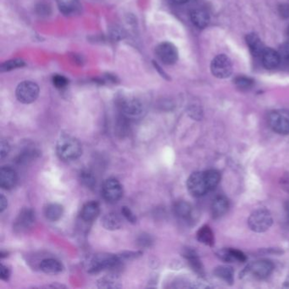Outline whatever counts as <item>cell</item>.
Wrapping results in <instances>:
<instances>
[{"instance_id": "1", "label": "cell", "mask_w": 289, "mask_h": 289, "mask_svg": "<svg viewBox=\"0 0 289 289\" xmlns=\"http://www.w3.org/2000/svg\"><path fill=\"white\" fill-rule=\"evenodd\" d=\"M56 153L61 160L72 161L77 160L82 154L81 143L72 136H63L56 145Z\"/></svg>"}, {"instance_id": "2", "label": "cell", "mask_w": 289, "mask_h": 289, "mask_svg": "<svg viewBox=\"0 0 289 289\" xmlns=\"http://www.w3.org/2000/svg\"><path fill=\"white\" fill-rule=\"evenodd\" d=\"M121 262L120 255L112 253H100L94 256L88 265V272L96 274L100 271L117 268Z\"/></svg>"}, {"instance_id": "3", "label": "cell", "mask_w": 289, "mask_h": 289, "mask_svg": "<svg viewBox=\"0 0 289 289\" xmlns=\"http://www.w3.org/2000/svg\"><path fill=\"white\" fill-rule=\"evenodd\" d=\"M187 187L188 192L193 197H202L211 192L206 172H195L187 179Z\"/></svg>"}, {"instance_id": "4", "label": "cell", "mask_w": 289, "mask_h": 289, "mask_svg": "<svg viewBox=\"0 0 289 289\" xmlns=\"http://www.w3.org/2000/svg\"><path fill=\"white\" fill-rule=\"evenodd\" d=\"M274 265L267 259H260L250 263L242 271V277H251L254 279H265L272 273Z\"/></svg>"}, {"instance_id": "5", "label": "cell", "mask_w": 289, "mask_h": 289, "mask_svg": "<svg viewBox=\"0 0 289 289\" xmlns=\"http://www.w3.org/2000/svg\"><path fill=\"white\" fill-rule=\"evenodd\" d=\"M273 219L271 212L265 209H259L250 215L248 220L250 228L254 232H265L272 226Z\"/></svg>"}, {"instance_id": "6", "label": "cell", "mask_w": 289, "mask_h": 289, "mask_svg": "<svg viewBox=\"0 0 289 289\" xmlns=\"http://www.w3.org/2000/svg\"><path fill=\"white\" fill-rule=\"evenodd\" d=\"M15 95L22 104H32L39 95V87L34 81H22L16 88Z\"/></svg>"}, {"instance_id": "7", "label": "cell", "mask_w": 289, "mask_h": 289, "mask_svg": "<svg viewBox=\"0 0 289 289\" xmlns=\"http://www.w3.org/2000/svg\"><path fill=\"white\" fill-rule=\"evenodd\" d=\"M121 114L128 120H137L144 113V106L140 100L131 98L124 99L120 103Z\"/></svg>"}, {"instance_id": "8", "label": "cell", "mask_w": 289, "mask_h": 289, "mask_svg": "<svg viewBox=\"0 0 289 289\" xmlns=\"http://www.w3.org/2000/svg\"><path fill=\"white\" fill-rule=\"evenodd\" d=\"M211 70L213 75L217 78H227L232 75V61L225 54H219L211 61Z\"/></svg>"}, {"instance_id": "9", "label": "cell", "mask_w": 289, "mask_h": 289, "mask_svg": "<svg viewBox=\"0 0 289 289\" xmlns=\"http://www.w3.org/2000/svg\"><path fill=\"white\" fill-rule=\"evenodd\" d=\"M102 194L106 201L115 203L122 198L123 187L117 179L108 178L103 184Z\"/></svg>"}, {"instance_id": "10", "label": "cell", "mask_w": 289, "mask_h": 289, "mask_svg": "<svg viewBox=\"0 0 289 289\" xmlns=\"http://www.w3.org/2000/svg\"><path fill=\"white\" fill-rule=\"evenodd\" d=\"M155 54L158 59L165 65H173L178 60V48L172 42L160 43L155 48Z\"/></svg>"}, {"instance_id": "11", "label": "cell", "mask_w": 289, "mask_h": 289, "mask_svg": "<svg viewBox=\"0 0 289 289\" xmlns=\"http://www.w3.org/2000/svg\"><path fill=\"white\" fill-rule=\"evenodd\" d=\"M36 216L34 210L24 208L20 212L14 222V230L16 233H24L34 226Z\"/></svg>"}, {"instance_id": "12", "label": "cell", "mask_w": 289, "mask_h": 289, "mask_svg": "<svg viewBox=\"0 0 289 289\" xmlns=\"http://www.w3.org/2000/svg\"><path fill=\"white\" fill-rule=\"evenodd\" d=\"M269 124L275 133L281 135L289 134V116L281 112H272L269 116Z\"/></svg>"}, {"instance_id": "13", "label": "cell", "mask_w": 289, "mask_h": 289, "mask_svg": "<svg viewBox=\"0 0 289 289\" xmlns=\"http://www.w3.org/2000/svg\"><path fill=\"white\" fill-rule=\"evenodd\" d=\"M18 176L10 166H3L0 170V187L3 189L10 190L16 186Z\"/></svg>"}, {"instance_id": "14", "label": "cell", "mask_w": 289, "mask_h": 289, "mask_svg": "<svg viewBox=\"0 0 289 289\" xmlns=\"http://www.w3.org/2000/svg\"><path fill=\"white\" fill-rule=\"evenodd\" d=\"M260 58L263 66L267 70L276 69L281 65L280 54L273 48H265Z\"/></svg>"}, {"instance_id": "15", "label": "cell", "mask_w": 289, "mask_h": 289, "mask_svg": "<svg viewBox=\"0 0 289 289\" xmlns=\"http://www.w3.org/2000/svg\"><path fill=\"white\" fill-rule=\"evenodd\" d=\"M217 256L225 262H245L247 257L242 251L235 249H223L217 252Z\"/></svg>"}, {"instance_id": "16", "label": "cell", "mask_w": 289, "mask_h": 289, "mask_svg": "<svg viewBox=\"0 0 289 289\" xmlns=\"http://www.w3.org/2000/svg\"><path fill=\"white\" fill-rule=\"evenodd\" d=\"M100 207L99 203L89 201L86 203L81 211V218L84 221L92 222L100 216Z\"/></svg>"}, {"instance_id": "17", "label": "cell", "mask_w": 289, "mask_h": 289, "mask_svg": "<svg viewBox=\"0 0 289 289\" xmlns=\"http://www.w3.org/2000/svg\"><path fill=\"white\" fill-rule=\"evenodd\" d=\"M229 201L224 196H219L215 199L211 206V214L215 219H219L227 213L229 210Z\"/></svg>"}, {"instance_id": "18", "label": "cell", "mask_w": 289, "mask_h": 289, "mask_svg": "<svg viewBox=\"0 0 289 289\" xmlns=\"http://www.w3.org/2000/svg\"><path fill=\"white\" fill-rule=\"evenodd\" d=\"M183 256L185 257V259H187L191 268L193 269L197 274H199L201 277L205 276L204 266L202 265L199 256L196 253L194 250H191V249H186L184 250Z\"/></svg>"}, {"instance_id": "19", "label": "cell", "mask_w": 289, "mask_h": 289, "mask_svg": "<svg viewBox=\"0 0 289 289\" xmlns=\"http://www.w3.org/2000/svg\"><path fill=\"white\" fill-rule=\"evenodd\" d=\"M39 268L46 274L55 275L62 272L64 266L57 259L48 258L42 259L40 263Z\"/></svg>"}, {"instance_id": "20", "label": "cell", "mask_w": 289, "mask_h": 289, "mask_svg": "<svg viewBox=\"0 0 289 289\" xmlns=\"http://www.w3.org/2000/svg\"><path fill=\"white\" fill-rule=\"evenodd\" d=\"M246 42L253 56L260 57L265 48L259 36L255 34H250L246 36Z\"/></svg>"}, {"instance_id": "21", "label": "cell", "mask_w": 289, "mask_h": 289, "mask_svg": "<svg viewBox=\"0 0 289 289\" xmlns=\"http://www.w3.org/2000/svg\"><path fill=\"white\" fill-rule=\"evenodd\" d=\"M210 15L208 11L204 9H196L191 13V21L196 27L203 29L210 23Z\"/></svg>"}, {"instance_id": "22", "label": "cell", "mask_w": 289, "mask_h": 289, "mask_svg": "<svg viewBox=\"0 0 289 289\" xmlns=\"http://www.w3.org/2000/svg\"><path fill=\"white\" fill-rule=\"evenodd\" d=\"M102 224L106 230L115 231L122 226V219L117 213L110 212L104 217Z\"/></svg>"}, {"instance_id": "23", "label": "cell", "mask_w": 289, "mask_h": 289, "mask_svg": "<svg viewBox=\"0 0 289 289\" xmlns=\"http://www.w3.org/2000/svg\"><path fill=\"white\" fill-rule=\"evenodd\" d=\"M63 214V206L60 204H57V203L48 204L44 209L45 217L50 221H57L61 219Z\"/></svg>"}, {"instance_id": "24", "label": "cell", "mask_w": 289, "mask_h": 289, "mask_svg": "<svg viewBox=\"0 0 289 289\" xmlns=\"http://www.w3.org/2000/svg\"><path fill=\"white\" fill-rule=\"evenodd\" d=\"M60 10L64 15H75L80 10V4L77 0H58Z\"/></svg>"}, {"instance_id": "25", "label": "cell", "mask_w": 289, "mask_h": 289, "mask_svg": "<svg viewBox=\"0 0 289 289\" xmlns=\"http://www.w3.org/2000/svg\"><path fill=\"white\" fill-rule=\"evenodd\" d=\"M174 212L178 218L181 220H189L192 217L193 209L192 206L185 201H179L174 205Z\"/></svg>"}, {"instance_id": "26", "label": "cell", "mask_w": 289, "mask_h": 289, "mask_svg": "<svg viewBox=\"0 0 289 289\" xmlns=\"http://www.w3.org/2000/svg\"><path fill=\"white\" fill-rule=\"evenodd\" d=\"M197 239L199 243L205 244L207 246H213L215 244L214 233L212 232L211 227L205 225L202 226L197 232Z\"/></svg>"}, {"instance_id": "27", "label": "cell", "mask_w": 289, "mask_h": 289, "mask_svg": "<svg viewBox=\"0 0 289 289\" xmlns=\"http://www.w3.org/2000/svg\"><path fill=\"white\" fill-rule=\"evenodd\" d=\"M214 274L216 277L232 285L234 281V272L232 267L226 265H220L215 269Z\"/></svg>"}, {"instance_id": "28", "label": "cell", "mask_w": 289, "mask_h": 289, "mask_svg": "<svg viewBox=\"0 0 289 289\" xmlns=\"http://www.w3.org/2000/svg\"><path fill=\"white\" fill-rule=\"evenodd\" d=\"M98 287L100 289H120L121 288V285L116 278L106 277L98 281Z\"/></svg>"}, {"instance_id": "29", "label": "cell", "mask_w": 289, "mask_h": 289, "mask_svg": "<svg viewBox=\"0 0 289 289\" xmlns=\"http://www.w3.org/2000/svg\"><path fill=\"white\" fill-rule=\"evenodd\" d=\"M25 66L24 61L20 60V59H15V60H10V61H5L1 65L0 70L2 72H10L12 70L21 68Z\"/></svg>"}, {"instance_id": "30", "label": "cell", "mask_w": 289, "mask_h": 289, "mask_svg": "<svg viewBox=\"0 0 289 289\" xmlns=\"http://www.w3.org/2000/svg\"><path fill=\"white\" fill-rule=\"evenodd\" d=\"M80 180L81 183L84 185L85 187L88 188H93L96 184V180L94 175L88 171H82L80 174Z\"/></svg>"}, {"instance_id": "31", "label": "cell", "mask_w": 289, "mask_h": 289, "mask_svg": "<svg viewBox=\"0 0 289 289\" xmlns=\"http://www.w3.org/2000/svg\"><path fill=\"white\" fill-rule=\"evenodd\" d=\"M237 88L240 90H249L253 87V81L250 77L246 76H238L234 81Z\"/></svg>"}, {"instance_id": "32", "label": "cell", "mask_w": 289, "mask_h": 289, "mask_svg": "<svg viewBox=\"0 0 289 289\" xmlns=\"http://www.w3.org/2000/svg\"><path fill=\"white\" fill-rule=\"evenodd\" d=\"M278 52L280 54L281 64L289 68V42L283 44Z\"/></svg>"}, {"instance_id": "33", "label": "cell", "mask_w": 289, "mask_h": 289, "mask_svg": "<svg viewBox=\"0 0 289 289\" xmlns=\"http://www.w3.org/2000/svg\"><path fill=\"white\" fill-rule=\"evenodd\" d=\"M53 84L57 88H64L68 84V80L61 75H54L53 76Z\"/></svg>"}, {"instance_id": "34", "label": "cell", "mask_w": 289, "mask_h": 289, "mask_svg": "<svg viewBox=\"0 0 289 289\" xmlns=\"http://www.w3.org/2000/svg\"><path fill=\"white\" fill-rule=\"evenodd\" d=\"M138 244L142 248L150 247L153 244V239L148 234H142L138 239Z\"/></svg>"}, {"instance_id": "35", "label": "cell", "mask_w": 289, "mask_h": 289, "mask_svg": "<svg viewBox=\"0 0 289 289\" xmlns=\"http://www.w3.org/2000/svg\"><path fill=\"white\" fill-rule=\"evenodd\" d=\"M121 214L129 222L135 224L137 222V217L133 214V211H131L127 206H123L121 209Z\"/></svg>"}, {"instance_id": "36", "label": "cell", "mask_w": 289, "mask_h": 289, "mask_svg": "<svg viewBox=\"0 0 289 289\" xmlns=\"http://www.w3.org/2000/svg\"><path fill=\"white\" fill-rule=\"evenodd\" d=\"M9 151H10V145H9L8 142L5 140H1L0 143V157L1 160H3L7 155L9 154Z\"/></svg>"}, {"instance_id": "37", "label": "cell", "mask_w": 289, "mask_h": 289, "mask_svg": "<svg viewBox=\"0 0 289 289\" xmlns=\"http://www.w3.org/2000/svg\"><path fill=\"white\" fill-rule=\"evenodd\" d=\"M10 275H11L10 269L7 265L2 264L1 265V269H0V277H1V279L7 282V281H9Z\"/></svg>"}, {"instance_id": "38", "label": "cell", "mask_w": 289, "mask_h": 289, "mask_svg": "<svg viewBox=\"0 0 289 289\" xmlns=\"http://www.w3.org/2000/svg\"><path fill=\"white\" fill-rule=\"evenodd\" d=\"M36 11L41 15H47L50 13V7L46 3H39L36 6Z\"/></svg>"}, {"instance_id": "39", "label": "cell", "mask_w": 289, "mask_h": 289, "mask_svg": "<svg viewBox=\"0 0 289 289\" xmlns=\"http://www.w3.org/2000/svg\"><path fill=\"white\" fill-rule=\"evenodd\" d=\"M142 252H127V253H124L120 255L121 259H135L137 257H139V256H141Z\"/></svg>"}, {"instance_id": "40", "label": "cell", "mask_w": 289, "mask_h": 289, "mask_svg": "<svg viewBox=\"0 0 289 289\" xmlns=\"http://www.w3.org/2000/svg\"><path fill=\"white\" fill-rule=\"evenodd\" d=\"M7 206H8L7 199L3 196V194H1L0 195V212L2 213L4 211V210H6Z\"/></svg>"}, {"instance_id": "41", "label": "cell", "mask_w": 289, "mask_h": 289, "mask_svg": "<svg viewBox=\"0 0 289 289\" xmlns=\"http://www.w3.org/2000/svg\"><path fill=\"white\" fill-rule=\"evenodd\" d=\"M281 13H282V15H286V16H289V7L287 5L286 7H283V8H281Z\"/></svg>"}, {"instance_id": "42", "label": "cell", "mask_w": 289, "mask_h": 289, "mask_svg": "<svg viewBox=\"0 0 289 289\" xmlns=\"http://www.w3.org/2000/svg\"><path fill=\"white\" fill-rule=\"evenodd\" d=\"M188 1L189 0H171V2L175 4H183V3H187Z\"/></svg>"}, {"instance_id": "43", "label": "cell", "mask_w": 289, "mask_h": 289, "mask_svg": "<svg viewBox=\"0 0 289 289\" xmlns=\"http://www.w3.org/2000/svg\"><path fill=\"white\" fill-rule=\"evenodd\" d=\"M283 286L285 287V288H288L289 289V275L287 277L286 280L284 282V284H283Z\"/></svg>"}, {"instance_id": "44", "label": "cell", "mask_w": 289, "mask_h": 289, "mask_svg": "<svg viewBox=\"0 0 289 289\" xmlns=\"http://www.w3.org/2000/svg\"><path fill=\"white\" fill-rule=\"evenodd\" d=\"M287 210H288V212H289V202L288 203V206H287Z\"/></svg>"}, {"instance_id": "45", "label": "cell", "mask_w": 289, "mask_h": 289, "mask_svg": "<svg viewBox=\"0 0 289 289\" xmlns=\"http://www.w3.org/2000/svg\"><path fill=\"white\" fill-rule=\"evenodd\" d=\"M288 35H289V29H288Z\"/></svg>"}]
</instances>
